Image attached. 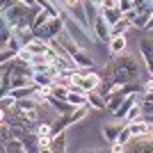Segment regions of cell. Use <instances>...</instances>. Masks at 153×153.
Wrapping results in <instances>:
<instances>
[{
  "mask_svg": "<svg viewBox=\"0 0 153 153\" xmlns=\"http://www.w3.org/2000/svg\"><path fill=\"white\" fill-rule=\"evenodd\" d=\"M140 73H142L140 57L128 55V53L112 55V59L103 66L101 85H98V89H96V91H98L101 96H108L117 85H126V82H135V80H140Z\"/></svg>",
  "mask_w": 153,
  "mask_h": 153,
  "instance_id": "obj_1",
  "label": "cell"
},
{
  "mask_svg": "<svg viewBox=\"0 0 153 153\" xmlns=\"http://www.w3.org/2000/svg\"><path fill=\"white\" fill-rule=\"evenodd\" d=\"M64 30V19H59V16H53L46 25H41L39 30H34V34H37L39 39H46V41H51V39H57L59 32Z\"/></svg>",
  "mask_w": 153,
  "mask_h": 153,
  "instance_id": "obj_2",
  "label": "cell"
},
{
  "mask_svg": "<svg viewBox=\"0 0 153 153\" xmlns=\"http://www.w3.org/2000/svg\"><path fill=\"white\" fill-rule=\"evenodd\" d=\"M140 53H142L144 64H146V71L153 76V39L151 37H142L140 39Z\"/></svg>",
  "mask_w": 153,
  "mask_h": 153,
  "instance_id": "obj_3",
  "label": "cell"
},
{
  "mask_svg": "<svg viewBox=\"0 0 153 153\" xmlns=\"http://www.w3.org/2000/svg\"><path fill=\"white\" fill-rule=\"evenodd\" d=\"M110 27H112V25L103 19V14H98V16L91 21V30H94V34H98V39H103V41H110V39H112Z\"/></svg>",
  "mask_w": 153,
  "mask_h": 153,
  "instance_id": "obj_4",
  "label": "cell"
},
{
  "mask_svg": "<svg viewBox=\"0 0 153 153\" xmlns=\"http://www.w3.org/2000/svg\"><path fill=\"white\" fill-rule=\"evenodd\" d=\"M137 101H140V91H133V94H128L126 98L121 101V105H119V108H117L114 112H112V114H114L117 119H119V121H123V119H126V114H128V110L133 108V105H135Z\"/></svg>",
  "mask_w": 153,
  "mask_h": 153,
  "instance_id": "obj_5",
  "label": "cell"
},
{
  "mask_svg": "<svg viewBox=\"0 0 153 153\" xmlns=\"http://www.w3.org/2000/svg\"><path fill=\"white\" fill-rule=\"evenodd\" d=\"M98 85H101V76L98 73H91V71H85L82 73V82H80L82 91H96Z\"/></svg>",
  "mask_w": 153,
  "mask_h": 153,
  "instance_id": "obj_6",
  "label": "cell"
},
{
  "mask_svg": "<svg viewBox=\"0 0 153 153\" xmlns=\"http://www.w3.org/2000/svg\"><path fill=\"white\" fill-rule=\"evenodd\" d=\"M57 39H59V44H62L64 48H66V53H69V55H73V53H78V51H80V46H78L76 41H73V37L69 34V27H66V25H64V30L59 32V37H57Z\"/></svg>",
  "mask_w": 153,
  "mask_h": 153,
  "instance_id": "obj_7",
  "label": "cell"
},
{
  "mask_svg": "<svg viewBox=\"0 0 153 153\" xmlns=\"http://www.w3.org/2000/svg\"><path fill=\"white\" fill-rule=\"evenodd\" d=\"M108 46H110V53H112V55H121V53H126V46H128L126 34H117V37H112L108 41Z\"/></svg>",
  "mask_w": 153,
  "mask_h": 153,
  "instance_id": "obj_8",
  "label": "cell"
},
{
  "mask_svg": "<svg viewBox=\"0 0 153 153\" xmlns=\"http://www.w3.org/2000/svg\"><path fill=\"white\" fill-rule=\"evenodd\" d=\"M87 103H89V108L94 110H108V101H105V96H101L98 91H87Z\"/></svg>",
  "mask_w": 153,
  "mask_h": 153,
  "instance_id": "obj_9",
  "label": "cell"
},
{
  "mask_svg": "<svg viewBox=\"0 0 153 153\" xmlns=\"http://www.w3.org/2000/svg\"><path fill=\"white\" fill-rule=\"evenodd\" d=\"M71 57H73V62L78 64V69H91V66H94V59L89 57V55H87V51H82V48H80V51L78 53H73V55H71Z\"/></svg>",
  "mask_w": 153,
  "mask_h": 153,
  "instance_id": "obj_10",
  "label": "cell"
},
{
  "mask_svg": "<svg viewBox=\"0 0 153 153\" xmlns=\"http://www.w3.org/2000/svg\"><path fill=\"white\" fill-rule=\"evenodd\" d=\"M66 103H69L71 108H78V105H87V91H71V89H69Z\"/></svg>",
  "mask_w": 153,
  "mask_h": 153,
  "instance_id": "obj_11",
  "label": "cell"
},
{
  "mask_svg": "<svg viewBox=\"0 0 153 153\" xmlns=\"http://www.w3.org/2000/svg\"><path fill=\"white\" fill-rule=\"evenodd\" d=\"M149 126H151V123H149L144 117H142V119H137V121H130V123H128V128H130L133 137H135V135H146V133H149Z\"/></svg>",
  "mask_w": 153,
  "mask_h": 153,
  "instance_id": "obj_12",
  "label": "cell"
},
{
  "mask_svg": "<svg viewBox=\"0 0 153 153\" xmlns=\"http://www.w3.org/2000/svg\"><path fill=\"white\" fill-rule=\"evenodd\" d=\"M101 14H103V19L108 21L110 25H114L117 21L123 19V12L119 9V7H112V9H101Z\"/></svg>",
  "mask_w": 153,
  "mask_h": 153,
  "instance_id": "obj_13",
  "label": "cell"
},
{
  "mask_svg": "<svg viewBox=\"0 0 153 153\" xmlns=\"http://www.w3.org/2000/svg\"><path fill=\"white\" fill-rule=\"evenodd\" d=\"M51 19H53V14H48L46 9H39V12L34 14V19H32V30H39V27L46 25Z\"/></svg>",
  "mask_w": 153,
  "mask_h": 153,
  "instance_id": "obj_14",
  "label": "cell"
},
{
  "mask_svg": "<svg viewBox=\"0 0 153 153\" xmlns=\"http://www.w3.org/2000/svg\"><path fill=\"white\" fill-rule=\"evenodd\" d=\"M128 27H133V25H130V21H128L126 16H123L121 21H117L114 25L110 27V34H112V37H117V34H126V32H128Z\"/></svg>",
  "mask_w": 153,
  "mask_h": 153,
  "instance_id": "obj_15",
  "label": "cell"
},
{
  "mask_svg": "<svg viewBox=\"0 0 153 153\" xmlns=\"http://www.w3.org/2000/svg\"><path fill=\"white\" fill-rule=\"evenodd\" d=\"M51 151H66V135L64 133H55L53 135V144H51Z\"/></svg>",
  "mask_w": 153,
  "mask_h": 153,
  "instance_id": "obj_16",
  "label": "cell"
},
{
  "mask_svg": "<svg viewBox=\"0 0 153 153\" xmlns=\"http://www.w3.org/2000/svg\"><path fill=\"white\" fill-rule=\"evenodd\" d=\"M87 112H89V103H87V105H78V108H73V110H71V123L82 121L85 117H87Z\"/></svg>",
  "mask_w": 153,
  "mask_h": 153,
  "instance_id": "obj_17",
  "label": "cell"
},
{
  "mask_svg": "<svg viewBox=\"0 0 153 153\" xmlns=\"http://www.w3.org/2000/svg\"><path fill=\"white\" fill-rule=\"evenodd\" d=\"M121 128L119 123H112V126H105L103 128V135H105V140L108 142H117V137H119V133H121Z\"/></svg>",
  "mask_w": 153,
  "mask_h": 153,
  "instance_id": "obj_18",
  "label": "cell"
},
{
  "mask_svg": "<svg viewBox=\"0 0 153 153\" xmlns=\"http://www.w3.org/2000/svg\"><path fill=\"white\" fill-rule=\"evenodd\" d=\"M142 117H144V112H142V103H135L133 108L128 110V114H126V119H123V121L130 123V121H137V119H142Z\"/></svg>",
  "mask_w": 153,
  "mask_h": 153,
  "instance_id": "obj_19",
  "label": "cell"
},
{
  "mask_svg": "<svg viewBox=\"0 0 153 153\" xmlns=\"http://www.w3.org/2000/svg\"><path fill=\"white\" fill-rule=\"evenodd\" d=\"M53 121H41L37 126V137H53Z\"/></svg>",
  "mask_w": 153,
  "mask_h": 153,
  "instance_id": "obj_20",
  "label": "cell"
},
{
  "mask_svg": "<svg viewBox=\"0 0 153 153\" xmlns=\"http://www.w3.org/2000/svg\"><path fill=\"white\" fill-rule=\"evenodd\" d=\"M130 140H133V133H130L128 123L123 121V128H121V133H119V137H117V142H119V144H128ZM112 144H114V142H112Z\"/></svg>",
  "mask_w": 153,
  "mask_h": 153,
  "instance_id": "obj_21",
  "label": "cell"
},
{
  "mask_svg": "<svg viewBox=\"0 0 153 153\" xmlns=\"http://www.w3.org/2000/svg\"><path fill=\"white\" fill-rule=\"evenodd\" d=\"M51 144H53V137H37L39 151H51Z\"/></svg>",
  "mask_w": 153,
  "mask_h": 153,
  "instance_id": "obj_22",
  "label": "cell"
},
{
  "mask_svg": "<svg viewBox=\"0 0 153 153\" xmlns=\"http://www.w3.org/2000/svg\"><path fill=\"white\" fill-rule=\"evenodd\" d=\"M53 96H57V98H64V101H66V96H69V87H59V85H53Z\"/></svg>",
  "mask_w": 153,
  "mask_h": 153,
  "instance_id": "obj_23",
  "label": "cell"
},
{
  "mask_svg": "<svg viewBox=\"0 0 153 153\" xmlns=\"http://www.w3.org/2000/svg\"><path fill=\"white\" fill-rule=\"evenodd\" d=\"M119 9H121L123 14H126L128 9H133V0H119Z\"/></svg>",
  "mask_w": 153,
  "mask_h": 153,
  "instance_id": "obj_24",
  "label": "cell"
},
{
  "mask_svg": "<svg viewBox=\"0 0 153 153\" xmlns=\"http://www.w3.org/2000/svg\"><path fill=\"white\" fill-rule=\"evenodd\" d=\"M16 2H19V0H2V2H0V9L5 12V9H9V7L16 5Z\"/></svg>",
  "mask_w": 153,
  "mask_h": 153,
  "instance_id": "obj_25",
  "label": "cell"
},
{
  "mask_svg": "<svg viewBox=\"0 0 153 153\" xmlns=\"http://www.w3.org/2000/svg\"><path fill=\"white\" fill-rule=\"evenodd\" d=\"M112 151H114V153H121V151H126V144H119V142H114V144H112Z\"/></svg>",
  "mask_w": 153,
  "mask_h": 153,
  "instance_id": "obj_26",
  "label": "cell"
},
{
  "mask_svg": "<svg viewBox=\"0 0 153 153\" xmlns=\"http://www.w3.org/2000/svg\"><path fill=\"white\" fill-rule=\"evenodd\" d=\"M142 101H146V103H153V91H144V96H142Z\"/></svg>",
  "mask_w": 153,
  "mask_h": 153,
  "instance_id": "obj_27",
  "label": "cell"
},
{
  "mask_svg": "<svg viewBox=\"0 0 153 153\" xmlns=\"http://www.w3.org/2000/svg\"><path fill=\"white\" fill-rule=\"evenodd\" d=\"M144 30H153V14H151V19H149V23H146V27Z\"/></svg>",
  "mask_w": 153,
  "mask_h": 153,
  "instance_id": "obj_28",
  "label": "cell"
},
{
  "mask_svg": "<svg viewBox=\"0 0 153 153\" xmlns=\"http://www.w3.org/2000/svg\"><path fill=\"white\" fill-rule=\"evenodd\" d=\"M21 2H25L27 7H34V5H37V0H21Z\"/></svg>",
  "mask_w": 153,
  "mask_h": 153,
  "instance_id": "obj_29",
  "label": "cell"
},
{
  "mask_svg": "<svg viewBox=\"0 0 153 153\" xmlns=\"http://www.w3.org/2000/svg\"><path fill=\"white\" fill-rule=\"evenodd\" d=\"M151 5H153V0H151Z\"/></svg>",
  "mask_w": 153,
  "mask_h": 153,
  "instance_id": "obj_30",
  "label": "cell"
}]
</instances>
